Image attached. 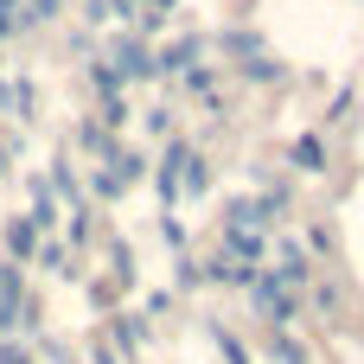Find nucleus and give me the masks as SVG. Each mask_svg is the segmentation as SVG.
<instances>
[{"label":"nucleus","instance_id":"obj_6","mask_svg":"<svg viewBox=\"0 0 364 364\" xmlns=\"http://www.w3.org/2000/svg\"><path fill=\"white\" fill-rule=\"evenodd\" d=\"M186 154H192V147H186V141H173V147L160 154V166H154V186H160V198H166V205L179 198V166H186Z\"/></svg>","mask_w":364,"mask_h":364},{"label":"nucleus","instance_id":"obj_20","mask_svg":"<svg viewBox=\"0 0 364 364\" xmlns=\"http://www.w3.org/2000/svg\"><path fill=\"white\" fill-rule=\"evenodd\" d=\"M218 352H224V364H250L243 339H237V333H224V326H218Z\"/></svg>","mask_w":364,"mask_h":364},{"label":"nucleus","instance_id":"obj_8","mask_svg":"<svg viewBox=\"0 0 364 364\" xmlns=\"http://www.w3.org/2000/svg\"><path fill=\"white\" fill-rule=\"evenodd\" d=\"M45 186H51V192H58L70 211L83 205V186H77V173H70V154H58V160H51V179H45Z\"/></svg>","mask_w":364,"mask_h":364},{"label":"nucleus","instance_id":"obj_34","mask_svg":"<svg viewBox=\"0 0 364 364\" xmlns=\"http://www.w3.org/2000/svg\"><path fill=\"white\" fill-rule=\"evenodd\" d=\"M115 6H122V13H134V0H115Z\"/></svg>","mask_w":364,"mask_h":364},{"label":"nucleus","instance_id":"obj_17","mask_svg":"<svg viewBox=\"0 0 364 364\" xmlns=\"http://www.w3.org/2000/svg\"><path fill=\"white\" fill-rule=\"evenodd\" d=\"M243 77H250V83H282V64H275L269 51H256V58L243 64Z\"/></svg>","mask_w":364,"mask_h":364},{"label":"nucleus","instance_id":"obj_18","mask_svg":"<svg viewBox=\"0 0 364 364\" xmlns=\"http://www.w3.org/2000/svg\"><path fill=\"white\" fill-rule=\"evenodd\" d=\"M77 147H90V154H109L115 141H109V128H102V122H83V128H77Z\"/></svg>","mask_w":364,"mask_h":364},{"label":"nucleus","instance_id":"obj_12","mask_svg":"<svg viewBox=\"0 0 364 364\" xmlns=\"http://www.w3.org/2000/svg\"><path fill=\"white\" fill-rule=\"evenodd\" d=\"M307 275H314V269H307V250H301V243H282V269H275V282H282V288H301Z\"/></svg>","mask_w":364,"mask_h":364},{"label":"nucleus","instance_id":"obj_1","mask_svg":"<svg viewBox=\"0 0 364 364\" xmlns=\"http://www.w3.org/2000/svg\"><path fill=\"white\" fill-rule=\"evenodd\" d=\"M141 179H147V160H141L134 147H109L90 186H96V198H122V192H134Z\"/></svg>","mask_w":364,"mask_h":364},{"label":"nucleus","instance_id":"obj_16","mask_svg":"<svg viewBox=\"0 0 364 364\" xmlns=\"http://www.w3.org/2000/svg\"><path fill=\"white\" fill-rule=\"evenodd\" d=\"M109 282H115V288H134V250H128V243L109 250Z\"/></svg>","mask_w":364,"mask_h":364},{"label":"nucleus","instance_id":"obj_32","mask_svg":"<svg viewBox=\"0 0 364 364\" xmlns=\"http://www.w3.org/2000/svg\"><path fill=\"white\" fill-rule=\"evenodd\" d=\"M13 26H19V0H0V38H6Z\"/></svg>","mask_w":364,"mask_h":364},{"label":"nucleus","instance_id":"obj_3","mask_svg":"<svg viewBox=\"0 0 364 364\" xmlns=\"http://www.w3.org/2000/svg\"><path fill=\"white\" fill-rule=\"evenodd\" d=\"M250 301H256V314H262V320H269L275 333H282V326L294 320V294H288V288H282L275 275H256V282H250Z\"/></svg>","mask_w":364,"mask_h":364},{"label":"nucleus","instance_id":"obj_35","mask_svg":"<svg viewBox=\"0 0 364 364\" xmlns=\"http://www.w3.org/2000/svg\"><path fill=\"white\" fill-rule=\"evenodd\" d=\"M0 173H6V147H0Z\"/></svg>","mask_w":364,"mask_h":364},{"label":"nucleus","instance_id":"obj_24","mask_svg":"<svg viewBox=\"0 0 364 364\" xmlns=\"http://www.w3.org/2000/svg\"><path fill=\"white\" fill-rule=\"evenodd\" d=\"M160 237H166V250H186V224L179 218H160Z\"/></svg>","mask_w":364,"mask_h":364},{"label":"nucleus","instance_id":"obj_10","mask_svg":"<svg viewBox=\"0 0 364 364\" xmlns=\"http://www.w3.org/2000/svg\"><path fill=\"white\" fill-rule=\"evenodd\" d=\"M288 160H294L301 173H326V141H320V134H301V141L288 147Z\"/></svg>","mask_w":364,"mask_h":364},{"label":"nucleus","instance_id":"obj_28","mask_svg":"<svg viewBox=\"0 0 364 364\" xmlns=\"http://www.w3.org/2000/svg\"><path fill=\"white\" fill-rule=\"evenodd\" d=\"M186 83H192V90H211V83H218V70H211V64H192V70H186Z\"/></svg>","mask_w":364,"mask_h":364},{"label":"nucleus","instance_id":"obj_27","mask_svg":"<svg viewBox=\"0 0 364 364\" xmlns=\"http://www.w3.org/2000/svg\"><path fill=\"white\" fill-rule=\"evenodd\" d=\"M83 19H90V26H109V19H115V0H90V13H83Z\"/></svg>","mask_w":364,"mask_h":364},{"label":"nucleus","instance_id":"obj_5","mask_svg":"<svg viewBox=\"0 0 364 364\" xmlns=\"http://www.w3.org/2000/svg\"><path fill=\"white\" fill-rule=\"evenodd\" d=\"M0 237H6V262H19V269H26V262H32V250H38V224H32V218H6V230H0Z\"/></svg>","mask_w":364,"mask_h":364},{"label":"nucleus","instance_id":"obj_19","mask_svg":"<svg viewBox=\"0 0 364 364\" xmlns=\"http://www.w3.org/2000/svg\"><path fill=\"white\" fill-rule=\"evenodd\" d=\"M32 262H38V269H51V275H70V269H64V262H70V256H64V243H38V250H32Z\"/></svg>","mask_w":364,"mask_h":364},{"label":"nucleus","instance_id":"obj_29","mask_svg":"<svg viewBox=\"0 0 364 364\" xmlns=\"http://www.w3.org/2000/svg\"><path fill=\"white\" fill-rule=\"evenodd\" d=\"M275 358H282V364H307V352H301L294 339H275Z\"/></svg>","mask_w":364,"mask_h":364},{"label":"nucleus","instance_id":"obj_30","mask_svg":"<svg viewBox=\"0 0 364 364\" xmlns=\"http://www.w3.org/2000/svg\"><path fill=\"white\" fill-rule=\"evenodd\" d=\"M0 364H32V352H26V346H13V339H0Z\"/></svg>","mask_w":364,"mask_h":364},{"label":"nucleus","instance_id":"obj_7","mask_svg":"<svg viewBox=\"0 0 364 364\" xmlns=\"http://www.w3.org/2000/svg\"><path fill=\"white\" fill-rule=\"evenodd\" d=\"M262 269H250V262H237V256H224L218 250V262H205V282H230V288H250Z\"/></svg>","mask_w":364,"mask_h":364},{"label":"nucleus","instance_id":"obj_9","mask_svg":"<svg viewBox=\"0 0 364 364\" xmlns=\"http://www.w3.org/2000/svg\"><path fill=\"white\" fill-rule=\"evenodd\" d=\"M218 45H224L230 58H243V64H250L256 51H269V45H262V32H250V26H230V32H218Z\"/></svg>","mask_w":364,"mask_h":364},{"label":"nucleus","instance_id":"obj_31","mask_svg":"<svg viewBox=\"0 0 364 364\" xmlns=\"http://www.w3.org/2000/svg\"><path fill=\"white\" fill-rule=\"evenodd\" d=\"M173 128V109H147V134H166Z\"/></svg>","mask_w":364,"mask_h":364},{"label":"nucleus","instance_id":"obj_14","mask_svg":"<svg viewBox=\"0 0 364 364\" xmlns=\"http://www.w3.org/2000/svg\"><path fill=\"white\" fill-rule=\"evenodd\" d=\"M179 192H211V160L186 154V166H179Z\"/></svg>","mask_w":364,"mask_h":364},{"label":"nucleus","instance_id":"obj_25","mask_svg":"<svg viewBox=\"0 0 364 364\" xmlns=\"http://www.w3.org/2000/svg\"><path fill=\"white\" fill-rule=\"evenodd\" d=\"M173 282H179V288H198V282H205V262H192V256H186V262H179V275H173Z\"/></svg>","mask_w":364,"mask_h":364},{"label":"nucleus","instance_id":"obj_26","mask_svg":"<svg viewBox=\"0 0 364 364\" xmlns=\"http://www.w3.org/2000/svg\"><path fill=\"white\" fill-rule=\"evenodd\" d=\"M0 294H26V282H19V262H0Z\"/></svg>","mask_w":364,"mask_h":364},{"label":"nucleus","instance_id":"obj_13","mask_svg":"<svg viewBox=\"0 0 364 364\" xmlns=\"http://www.w3.org/2000/svg\"><path fill=\"white\" fill-rule=\"evenodd\" d=\"M141 320H147V314H141ZM141 320H134V314L115 320V339H109V346H122V358H134V352L147 346V326H141Z\"/></svg>","mask_w":364,"mask_h":364},{"label":"nucleus","instance_id":"obj_33","mask_svg":"<svg viewBox=\"0 0 364 364\" xmlns=\"http://www.w3.org/2000/svg\"><path fill=\"white\" fill-rule=\"evenodd\" d=\"M96 364H128V358H122V352H115L109 339H96Z\"/></svg>","mask_w":364,"mask_h":364},{"label":"nucleus","instance_id":"obj_2","mask_svg":"<svg viewBox=\"0 0 364 364\" xmlns=\"http://www.w3.org/2000/svg\"><path fill=\"white\" fill-rule=\"evenodd\" d=\"M102 64H109L122 83H128V77H154V45H147L141 32H115V38H109V58H102Z\"/></svg>","mask_w":364,"mask_h":364},{"label":"nucleus","instance_id":"obj_11","mask_svg":"<svg viewBox=\"0 0 364 364\" xmlns=\"http://www.w3.org/2000/svg\"><path fill=\"white\" fill-rule=\"evenodd\" d=\"M224 256H237V262H262V230H224Z\"/></svg>","mask_w":364,"mask_h":364},{"label":"nucleus","instance_id":"obj_15","mask_svg":"<svg viewBox=\"0 0 364 364\" xmlns=\"http://www.w3.org/2000/svg\"><path fill=\"white\" fill-rule=\"evenodd\" d=\"M32 102H38V96H32V83H0V109H6V115H19V122H26V115H32Z\"/></svg>","mask_w":364,"mask_h":364},{"label":"nucleus","instance_id":"obj_21","mask_svg":"<svg viewBox=\"0 0 364 364\" xmlns=\"http://www.w3.org/2000/svg\"><path fill=\"white\" fill-rule=\"evenodd\" d=\"M90 77H96V90H102V96H122V77H115L109 64H90Z\"/></svg>","mask_w":364,"mask_h":364},{"label":"nucleus","instance_id":"obj_23","mask_svg":"<svg viewBox=\"0 0 364 364\" xmlns=\"http://www.w3.org/2000/svg\"><path fill=\"white\" fill-rule=\"evenodd\" d=\"M122 122H128V102L109 96V102H102V128H122Z\"/></svg>","mask_w":364,"mask_h":364},{"label":"nucleus","instance_id":"obj_4","mask_svg":"<svg viewBox=\"0 0 364 364\" xmlns=\"http://www.w3.org/2000/svg\"><path fill=\"white\" fill-rule=\"evenodd\" d=\"M205 58V38L198 32H186V38H173V45H160L154 51V77H173V70H192Z\"/></svg>","mask_w":364,"mask_h":364},{"label":"nucleus","instance_id":"obj_22","mask_svg":"<svg viewBox=\"0 0 364 364\" xmlns=\"http://www.w3.org/2000/svg\"><path fill=\"white\" fill-rule=\"evenodd\" d=\"M58 6H64V0H32V6H26V26H45V19H58Z\"/></svg>","mask_w":364,"mask_h":364}]
</instances>
